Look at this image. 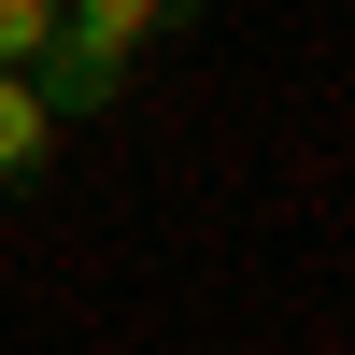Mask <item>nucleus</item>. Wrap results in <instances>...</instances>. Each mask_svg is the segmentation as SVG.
I'll return each mask as SVG.
<instances>
[{"mask_svg": "<svg viewBox=\"0 0 355 355\" xmlns=\"http://www.w3.org/2000/svg\"><path fill=\"white\" fill-rule=\"evenodd\" d=\"M57 15H71V0H0V71H28V57L57 43Z\"/></svg>", "mask_w": 355, "mask_h": 355, "instance_id": "4", "label": "nucleus"}, {"mask_svg": "<svg viewBox=\"0 0 355 355\" xmlns=\"http://www.w3.org/2000/svg\"><path fill=\"white\" fill-rule=\"evenodd\" d=\"M71 15H85V28H114V43H142V57H157L171 28H199L214 0H71Z\"/></svg>", "mask_w": 355, "mask_h": 355, "instance_id": "3", "label": "nucleus"}, {"mask_svg": "<svg viewBox=\"0 0 355 355\" xmlns=\"http://www.w3.org/2000/svg\"><path fill=\"white\" fill-rule=\"evenodd\" d=\"M57 142H71V114H57L28 71H0V199H28V185H43V171H57Z\"/></svg>", "mask_w": 355, "mask_h": 355, "instance_id": "2", "label": "nucleus"}, {"mask_svg": "<svg viewBox=\"0 0 355 355\" xmlns=\"http://www.w3.org/2000/svg\"><path fill=\"white\" fill-rule=\"evenodd\" d=\"M28 85H43L57 114H114L142 85V43H114V28H85V15H57V43L28 57Z\"/></svg>", "mask_w": 355, "mask_h": 355, "instance_id": "1", "label": "nucleus"}]
</instances>
